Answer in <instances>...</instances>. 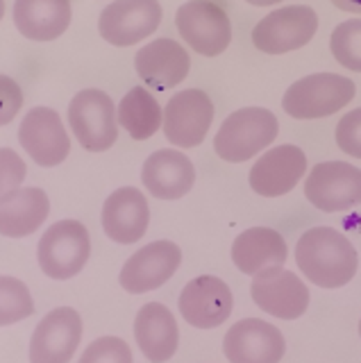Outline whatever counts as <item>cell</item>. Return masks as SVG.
<instances>
[{"instance_id":"obj_14","label":"cell","mask_w":361,"mask_h":363,"mask_svg":"<svg viewBox=\"0 0 361 363\" xmlns=\"http://www.w3.org/2000/svg\"><path fill=\"white\" fill-rule=\"evenodd\" d=\"M82 340V318L71 306L43 315L30 338V363H69Z\"/></svg>"},{"instance_id":"obj_18","label":"cell","mask_w":361,"mask_h":363,"mask_svg":"<svg viewBox=\"0 0 361 363\" xmlns=\"http://www.w3.org/2000/svg\"><path fill=\"white\" fill-rule=\"evenodd\" d=\"M134 68L137 75L143 79V84H148L155 91H168L177 84H182L191 60L189 52L173 39H155L139 48L134 57Z\"/></svg>"},{"instance_id":"obj_34","label":"cell","mask_w":361,"mask_h":363,"mask_svg":"<svg viewBox=\"0 0 361 363\" xmlns=\"http://www.w3.org/2000/svg\"><path fill=\"white\" fill-rule=\"evenodd\" d=\"M5 16V0H0V21Z\"/></svg>"},{"instance_id":"obj_25","label":"cell","mask_w":361,"mask_h":363,"mask_svg":"<svg viewBox=\"0 0 361 363\" xmlns=\"http://www.w3.org/2000/svg\"><path fill=\"white\" fill-rule=\"evenodd\" d=\"M118 125L126 130L132 139L145 141L155 136V132L164 125V111L157 98L145 86L130 89L116 109Z\"/></svg>"},{"instance_id":"obj_13","label":"cell","mask_w":361,"mask_h":363,"mask_svg":"<svg viewBox=\"0 0 361 363\" xmlns=\"http://www.w3.org/2000/svg\"><path fill=\"white\" fill-rule=\"evenodd\" d=\"M18 141L32 162L43 168L60 166L71 152V139L64 123L50 107H35L26 113L18 128Z\"/></svg>"},{"instance_id":"obj_2","label":"cell","mask_w":361,"mask_h":363,"mask_svg":"<svg viewBox=\"0 0 361 363\" xmlns=\"http://www.w3.org/2000/svg\"><path fill=\"white\" fill-rule=\"evenodd\" d=\"M279 123L273 111L264 107H245L223 121L213 139V150L230 164H241L257 157L277 139Z\"/></svg>"},{"instance_id":"obj_7","label":"cell","mask_w":361,"mask_h":363,"mask_svg":"<svg viewBox=\"0 0 361 363\" xmlns=\"http://www.w3.org/2000/svg\"><path fill=\"white\" fill-rule=\"evenodd\" d=\"M318 30V14L307 5L270 11L252 30V43L266 55H284L307 45Z\"/></svg>"},{"instance_id":"obj_15","label":"cell","mask_w":361,"mask_h":363,"mask_svg":"<svg viewBox=\"0 0 361 363\" xmlns=\"http://www.w3.org/2000/svg\"><path fill=\"white\" fill-rule=\"evenodd\" d=\"M287 352L282 332L259 318L234 323L223 338V354L230 363H279Z\"/></svg>"},{"instance_id":"obj_35","label":"cell","mask_w":361,"mask_h":363,"mask_svg":"<svg viewBox=\"0 0 361 363\" xmlns=\"http://www.w3.org/2000/svg\"><path fill=\"white\" fill-rule=\"evenodd\" d=\"M359 334H361V323H359Z\"/></svg>"},{"instance_id":"obj_28","label":"cell","mask_w":361,"mask_h":363,"mask_svg":"<svg viewBox=\"0 0 361 363\" xmlns=\"http://www.w3.org/2000/svg\"><path fill=\"white\" fill-rule=\"evenodd\" d=\"M77 363H132V350L123 338L103 336L87 345Z\"/></svg>"},{"instance_id":"obj_11","label":"cell","mask_w":361,"mask_h":363,"mask_svg":"<svg viewBox=\"0 0 361 363\" xmlns=\"http://www.w3.org/2000/svg\"><path fill=\"white\" fill-rule=\"evenodd\" d=\"M250 293L259 309L279 320H296L309 306L307 284L282 266L257 272Z\"/></svg>"},{"instance_id":"obj_9","label":"cell","mask_w":361,"mask_h":363,"mask_svg":"<svg viewBox=\"0 0 361 363\" xmlns=\"http://www.w3.org/2000/svg\"><path fill=\"white\" fill-rule=\"evenodd\" d=\"M304 196L321 211H345L361 204V170L348 162H323L311 168Z\"/></svg>"},{"instance_id":"obj_23","label":"cell","mask_w":361,"mask_h":363,"mask_svg":"<svg viewBox=\"0 0 361 363\" xmlns=\"http://www.w3.org/2000/svg\"><path fill=\"white\" fill-rule=\"evenodd\" d=\"M289 257L287 241L279 232L270 227H252L239 234L232 243V261L245 275H257V272L284 266Z\"/></svg>"},{"instance_id":"obj_5","label":"cell","mask_w":361,"mask_h":363,"mask_svg":"<svg viewBox=\"0 0 361 363\" xmlns=\"http://www.w3.org/2000/svg\"><path fill=\"white\" fill-rule=\"evenodd\" d=\"M71 132L84 150L105 152L118 139V118L116 107L105 91L84 89L69 105Z\"/></svg>"},{"instance_id":"obj_3","label":"cell","mask_w":361,"mask_h":363,"mask_svg":"<svg viewBox=\"0 0 361 363\" xmlns=\"http://www.w3.org/2000/svg\"><path fill=\"white\" fill-rule=\"evenodd\" d=\"M355 94L357 86L350 77L336 73H313L287 89L282 107L289 116L300 121L325 118L343 109Z\"/></svg>"},{"instance_id":"obj_24","label":"cell","mask_w":361,"mask_h":363,"mask_svg":"<svg viewBox=\"0 0 361 363\" xmlns=\"http://www.w3.org/2000/svg\"><path fill=\"white\" fill-rule=\"evenodd\" d=\"M50 200L46 191L37 186H21L0 200V236L26 238L46 223Z\"/></svg>"},{"instance_id":"obj_6","label":"cell","mask_w":361,"mask_h":363,"mask_svg":"<svg viewBox=\"0 0 361 363\" xmlns=\"http://www.w3.org/2000/svg\"><path fill=\"white\" fill-rule=\"evenodd\" d=\"M175 26L191 50L202 57H218L232 41V23L213 0H189L175 14Z\"/></svg>"},{"instance_id":"obj_12","label":"cell","mask_w":361,"mask_h":363,"mask_svg":"<svg viewBox=\"0 0 361 363\" xmlns=\"http://www.w3.org/2000/svg\"><path fill=\"white\" fill-rule=\"evenodd\" d=\"M179 264H182V250L173 241H152L126 261L118 281L132 295L150 293L164 286L177 272Z\"/></svg>"},{"instance_id":"obj_33","label":"cell","mask_w":361,"mask_h":363,"mask_svg":"<svg viewBox=\"0 0 361 363\" xmlns=\"http://www.w3.org/2000/svg\"><path fill=\"white\" fill-rule=\"evenodd\" d=\"M248 5H255V7H270V5H277L282 0H245Z\"/></svg>"},{"instance_id":"obj_27","label":"cell","mask_w":361,"mask_h":363,"mask_svg":"<svg viewBox=\"0 0 361 363\" xmlns=\"http://www.w3.org/2000/svg\"><path fill=\"white\" fill-rule=\"evenodd\" d=\"M330 48L334 60L348 71L361 73V18L338 23L332 32Z\"/></svg>"},{"instance_id":"obj_19","label":"cell","mask_w":361,"mask_h":363,"mask_svg":"<svg viewBox=\"0 0 361 363\" xmlns=\"http://www.w3.org/2000/svg\"><path fill=\"white\" fill-rule=\"evenodd\" d=\"M150 209L145 196L134 186L114 191L103 204V230L114 243L132 245L148 232Z\"/></svg>"},{"instance_id":"obj_10","label":"cell","mask_w":361,"mask_h":363,"mask_svg":"<svg viewBox=\"0 0 361 363\" xmlns=\"http://www.w3.org/2000/svg\"><path fill=\"white\" fill-rule=\"evenodd\" d=\"M213 121V102L200 89L175 94L164 109V134L177 147H196L205 141Z\"/></svg>"},{"instance_id":"obj_8","label":"cell","mask_w":361,"mask_h":363,"mask_svg":"<svg viewBox=\"0 0 361 363\" xmlns=\"http://www.w3.org/2000/svg\"><path fill=\"white\" fill-rule=\"evenodd\" d=\"M160 0H114L109 3L98 18V32L107 43L128 48L160 28L162 23Z\"/></svg>"},{"instance_id":"obj_20","label":"cell","mask_w":361,"mask_h":363,"mask_svg":"<svg viewBox=\"0 0 361 363\" xmlns=\"http://www.w3.org/2000/svg\"><path fill=\"white\" fill-rule=\"evenodd\" d=\"M143 186L160 200H179L194 189L196 168L191 159L179 150H157L141 168Z\"/></svg>"},{"instance_id":"obj_4","label":"cell","mask_w":361,"mask_h":363,"mask_svg":"<svg viewBox=\"0 0 361 363\" xmlns=\"http://www.w3.org/2000/svg\"><path fill=\"white\" fill-rule=\"evenodd\" d=\"M91 255V238L80 220H60L43 232L37 259L43 275L50 279H71L80 275Z\"/></svg>"},{"instance_id":"obj_17","label":"cell","mask_w":361,"mask_h":363,"mask_svg":"<svg viewBox=\"0 0 361 363\" xmlns=\"http://www.w3.org/2000/svg\"><path fill=\"white\" fill-rule=\"evenodd\" d=\"M307 173V157L298 145H277L259 157L250 170V186L264 198H279L296 189Z\"/></svg>"},{"instance_id":"obj_32","label":"cell","mask_w":361,"mask_h":363,"mask_svg":"<svg viewBox=\"0 0 361 363\" xmlns=\"http://www.w3.org/2000/svg\"><path fill=\"white\" fill-rule=\"evenodd\" d=\"M332 5L343 11H350V14H361V0H332Z\"/></svg>"},{"instance_id":"obj_26","label":"cell","mask_w":361,"mask_h":363,"mask_svg":"<svg viewBox=\"0 0 361 363\" xmlns=\"http://www.w3.org/2000/svg\"><path fill=\"white\" fill-rule=\"evenodd\" d=\"M35 313V300L23 281L0 275V327L26 320Z\"/></svg>"},{"instance_id":"obj_31","label":"cell","mask_w":361,"mask_h":363,"mask_svg":"<svg viewBox=\"0 0 361 363\" xmlns=\"http://www.w3.org/2000/svg\"><path fill=\"white\" fill-rule=\"evenodd\" d=\"M21 107H23V91L16 84V79L0 73V128L12 123Z\"/></svg>"},{"instance_id":"obj_29","label":"cell","mask_w":361,"mask_h":363,"mask_svg":"<svg viewBox=\"0 0 361 363\" xmlns=\"http://www.w3.org/2000/svg\"><path fill=\"white\" fill-rule=\"evenodd\" d=\"M28 175L26 162L12 147H0V200H5L9 193L21 189Z\"/></svg>"},{"instance_id":"obj_16","label":"cell","mask_w":361,"mask_h":363,"mask_svg":"<svg viewBox=\"0 0 361 363\" xmlns=\"http://www.w3.org/2000/svg\"><path fill=\"white\" fill-rule=\"evenodd\" d=\"M234 309L230 286L221 277L200 275L179 293V313L196 329L221 327Z\"/></svg>"},{"instance_id":"obj_30","label":"cell","mask_w":361,"mask_h":363,"mask_svg":"<svg viewBox=\"0 0 361 363\" xmlns=\"http://www.w3.org/2000/svg\"><path fill=\"white\" fill-rule=\"evenodd\" d=\"M336 143L345 155L361 159V107L348 111L345 116L338 121Z\"/></svg>"},{"instance_id":"obj_1","label":"cell","mask_w":361,"mask_h":363,"mask_svg":"<svg viewBox=\"0 0 361 363\" xmlns=\"http://www.w3.org/2000/svg\"><path fill=\"white\" fill-rule=\"evenodd\" d=\"M296 264L311 284L321 289H341L355 277L359 257L348 236L332 227L307 230L296 245Z\"/></svg>"},{"instance_id":"obj_22","label":"cell","mask_w":361,"mask_h":363,"mask_svg":"<svg viewBox=\"0 0 361 363\" xmlns=\"http://www.w3.org/2000/svg\"><path fill=\"white\" fill-rule=\"evenodd\" d=\"M71 0H16L14 26L30 41H55L69 30Z\"/></svg>"},{"instance_id":"obj_21","label":"cell","mask_w":361,"mask_h":363,"mask_svg":"<svg viewBox=\"0 0 361 363\" xmlns=\"http://www.w3.org/2000/svg\"><path fill=\"white\" fill-rule=\"evenodd\" d=\"M134 338L141 354L150 363L168 361L179 345V329L173 311L162 302L143 304L134 318Z\"/></svg>"}]
</instances>
